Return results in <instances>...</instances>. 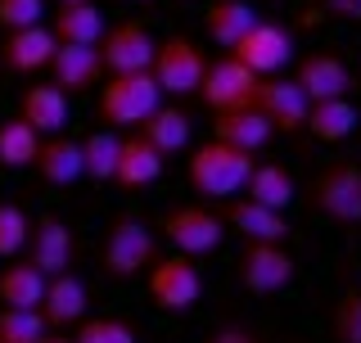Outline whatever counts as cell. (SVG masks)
Instances as JSON below:
<instances>
[{
  "label": "cell",
  "instance_id": "52a82bcc",
  "mask_svg": "<svg viewBox=\"0 0 361 343\" xmlns=\"http://www.w3.org/2000/svg\"><path fill=\"white\" fill-rule=\"evenodd\" d=\"M257 82L262 77L248 73V68L235 59V54H221L203 68V82H199V100L212 113H231V109H248L257 95Z\"/></svg>",
  "mask_w": 361,
  "mask_h": 343
},
{
  "label": "cell",
  "instance_id": "603a6c76",
  "mask_svg": "<svg viewBox=\"0 0 361 343\" xmlns=\"http://www.w3.org/2000/svg\"><path fill=\"white\" fill-rule=\"evenodd\" d=\"M45 28L54 32V41H59V45H99V37H104V14H99L95 0L59 5Z\"/></svg>",
  "mask_w": 361,
  "mask_h": 343
},
{
  "label": "cell",
  "instance_id": "2e32d148",
  "mask_svg": "<svg viewBox=\"0 0 361 343\" xmlns=\"http://www.w3.org/2000/svg\"><path fill=\"white\" fill-rule=\"evenodd\" d=\"M54 50H59L54 32L45 28V23H32V28H18V32H9V37L0 41V64H5L9 73H18V77H32L54 59Z\"/></svg>",
  "mask_w": 361,
  "mask_h": 343
},
{
  "label": "cell",
  "instance_id": "cb8c5ba5",
  "mask_svg": "<svg viewBox=\"0 0 361 343\" xmlns=\"http://www.w3.org/2000/svg\"><path fill=\"white\" fill-rule=\"evenodd\" d=\"M244 194L253 203H262V208L285 212L289 203L298 199V181H293V172L285 163H253V172H248V181H244Z\"/></svg>",
  "mask_w": 361,
  "mask_h": 343
},
{
  "label": "cell",
  "instance_id": "5bb4252c",
  "mask_svg": "<svg viewBox=\"0 0 361 343\" xmlns=\"http://www.w3.org/2000/svg\"><path fill=\"white\" fill-rule=\"evenodd\" d=\"M221 222L231 226V231H240L244 244H285L289 231H293L285 212L262 208V203H253L248 194H244V199H240V194H235V199H226Z\"/></svg>",
  "mask_w": 361,
  "mask_h": 343
},
{
  "label": "cell",
  "instance_id": "ab89813d",
  "mask_svg": "<svg viewBox=\"0 0 361 343\" xmlns=\"http://www.w3.org/2000/svg\"><path fill=\"white\" fill-rule=\"evenodd\" d=\"M131 5H149V0H131Z\"/></svg>",
  "mask_w": 361,
  "mask_h": 343
},
{
  "label": "cell",
  "instance_id": "8992f818",
  "mask_svg": "<svg viewBox=\"0 0 361 343\" xmlns=\"http://www.w3.org/2000/svg\"><path fill=\"white\" fill-rule=\"evenodd\" d=\"M293 271H298V262H293V253L285 244H244L240 262H235L240 284L248 294H257V299H271V294L289 289Z\"/></svg>",
  "mask_w": 361,
  "mask_h": 343
},
{
  "label": "cell",
  "instance_id": "836d02e7",
  "mask_svg": "<svg viewBox=\"0 0 361 343\" xmlns=\"http://www.w3.org/2000/svg\"><path fill=\"white\" fill-rule=\"evenodd\" d=\"M73 343H135V330L122 316H95V321L77 325Z\"/></svg>",
  "mask_w": 361,
  "mask_h": 343
},
{
  "label": "cell",
  "instance_id": "30bf717a",
  "mask_svg": "<svg viewBox=\"0 0 361 343\" xmlns=\"http://www.w3.org/2000/svg\"><path fill=\"white\" fill-rule=\"evenodd\" d=\"M231 54L248 68V73H257V77H276L280 68L293 59V32H289V28H280V23H262V18H257L253 28H248L244 37L231 45Z\"/></svg>",
  "mask_w": 361,
  "mask_h": 343
},
{
  "label": "cell",
  "instance_id": "e575fe53",
  "mask_svg": "<svg viewBox=\"0 0 361 343\" xmlns=\"http://www.w3.org/2000/svg\"><path fill=\"white\" fill-rule=\"evenodd\" d=\"M45 18V0H0V28L18 32Z\"/></svg>",
  "mask_w": 361,
  "mask_h": 343
},
{
  "label": "cell",
  "instance_id": "74e56055",
  "mask_svg": "<svg viewBox=\"0 0 361 343\" xmlns=\"http://www.w3.org/2000/svg\"><path fill=\"white\" fill-rule=\"evenodd\" d=\"M37 343H73V339H63V335H41Z\"/></svg>",
  "mask_w": 361,
  "mask_h": 343
},
{
  "label": "cell",
  "instance_id": "4dcf8cb0",
  "mask_svg": "<svg viewBox=\"0 0 361 343\" xmlns=\"http://www.w3.org/2000/svg\"><path fill=\"white\" fill-rule=\"evenodd\" d=\"M330 339L334 343H361V289L357 284L338 294V303L330 312Z\"/></svg>",
  "mask_w": 361,
  "mask_h": 343
},
{
  "label": "cell",
  "instance_id": "9c48e42d",
  "mask_svg": "<svg viewBox=\"0 0 361 343\" xmlns=\"http://www.w3.org/2000/svg\"><path fill=\"white\" fill-rule=\"evenodd\" d=\"M203 294V276L195 267V258L172 253V258H158L149 267V299L163 307V312H190Z\"/></svg>",
  "mask_w": 361,
  "mask_h": 343
},
{
  "label": "cell",
  "instance_id": "8d00e7d4",
  "mask_svg": "<svg viewBox=\"0 0 361 343\" xmlns=\"http://www.w3.org/2000/svg\"><path fill=\"white\" fill-rule=\"evenodd\" d=\"M325 9L343 23H361V0H325Z\"/></svg>",
  "mask_w": 361,
  "mask_h": 343
},
{
  "label": "cell",
  "instance_id": "44dd1931",
  "mask_svg": "<svg viewBox=\"0 0 361 343\" xmlns=\"http://www.w3.org/2000/svg\"><path fill=\"white\" fill-rule=\"evenodd\" d=\"M18 118L37 136H59L68 127V95L59 86H27L18 95Z\"/></svg>",
  "mask_w": 361,
  "mask_h": 343
},
{
  "label": "cell",
  "instance_id": "d4e9b609",
  "mask_svg": "<svg viewBox=\"0 0 361 343\" xmlns=\"http://www.w3.org/2000/svg\"><path fill=\"white\" fill-rule=\"evenodd\" d=\"M357 122H361V113H357V104H353L348 95H338V100H316V104L307 109V131H312L321 145L348 140V136L357 131Z\"/></svg>",
  "mask_w": 361,
  "mask_h": 343
},
{
  "label": "cell",
  "instance_id": "484cf974",
  "mask_svg": "<svg viewBox=\"0 0 361 343\" xmlns=\"http://www.w3.org/2000/svg\"><path fill=\"white\" fill-rule=\"evenodd\" d=\"M253 23H257V9L248 5V0H212L208 14H203V28H208V37L217 41L221 50H231Z\"/></svg>",
  "mask_w": 361,
  "mask_h": 343
},
{
  "label": "cell",
  "instance_id": "ba28073f",
  "mask_svg": "<svg viewBox=\"0 0 361 343\" xmlns=\"http://www.w3.org/2000/svg\"><path fill=\"white\" fill-rule=\"evenodd\" d=\"M163 235L176 244V253L203 258V253H217V244L226 235V222L212 208H203V203H180V208L163 212Z\"/></svg>",
  "mask_w": 361,
  "mask_h": 343
},
{
  "label": "cell",
  "instance_id": "f1b7e54d",
  "mask_svg": "<svg viewBox=\"0 0 361 343\" xmlns=\"http://www.w3.org/2000/svg\"><path fill=\"white\" fill-rule=\"evenodd\" d=\"M118 150H122V136L118 131H109V127H99V131H90L86 140H82V172L90 181H113V167H118Z\"/></svg>",
  "mask_w": 361,
  "mask_h": 343
},
{
  "label": "cell",
  "instance_id": "d590c367",
  "mask_svg": "<svg viewBox=\"0 0 361 343\" xmlns=\"http://www.w3.org/2000/svg\"><path fill=\"white\" fill-rule=\"evenodd\" d=\"M203 343H262L253 335V330H244V325H221V330H212Z\"/></svg>",
  "mask_w": 361,
  "mask_h": 343
},
{
  "label": "cell",
  "instance_id": "f546056e",
  "mask_svg": "<svg viewBox=\"0 0 361 343\" xmlns=\"http://www.w3.org/2000/svg\"><path fill=\"white\" fill-rule=\"evenodd\" d=\"M37 150H41V136L23 118L0 122V167H32Z\"/></svg>",
  "mask_w": 361,
  "mask_h": 343
},
{
  "label": "cell",
  "instance_id": "1f68e13d",
  "mask_svg": "<svg viewBox=\"0 0 361 343\" xmlns=\"http://www.w3.org/2000/svg\"><path fill=\"white\" fill-rule=\"evenodd\" d=\"M45 335L41 312L27 307H0V343H37Z\"/></svg>",
  "mask_w": 361,
  "mask_h": 343
},
{
  "label": "cell",
  "instance_id": "d6a6232c",
  "mask_svg": "<svg viewBox=\"0 0 361 343\" xmlns=\"http://www.w3.org/2000/svg\"><path fill=\"white\" fill-rule=\"evenodd\" d=\"M27 235H32V222L18 203H0V258H18L27 248Z\"/></svg>",
  "mask_w": 361,
  "mask_h": 343
},
{
  "label": "cell",
  "instance_id": "3957f363",
  "mask_svg": "<svg viewBox=\"0 0 361 343\" xmlns=\"http://www.w3.org/2000/svg\"><path fill=\"white\" fill-rule=\"evenodd\" d=\"M158 262V239L154 231L140 222V217H118L104 235V248H99V267H104L109 280H135L140 271H149Z\"/></svg>",
  "mask_w": 361,
  "mask_h": 343
},
{
  "label": "cell",
  "instance_id": "d6986e66",
  "mask_svg": "<svg viewBox=\"0 0 361 343\" xmlns=\"http://www.w3.org/2000/svg\"><path fill=\"white\" fill-rule=\"evenodd\" d=\"M32 167H37V176L45 186H73V181H82V140H73V136H41V150L32 158Z\"/></svg>",
  "mask_w": 361,
  "mask_h": 343
},
{
  "label": "cell",
  "instance_id": "6da1fadb",
  "mask_svg": "<svg viewBox=\"0 0 361 343\" xmlns=\"http://www.w3.org/2000/svg\"><path fill=\"white\" fill-rule=\"evenodd\" d=\"M257 158L253 154H244V150H235V145H226V140H203L195 154H190V163H185V176H190V190L203 194V199H212V203H226V199H235V194H244V181H248V172H253Z\"/></svg>",
  "mask_w": 361,
  "mask_h": 343
},
{
  "label": "cell",
  "instance_id": "7402d4cb",
  "mask_svg": "<svg viewBox=\"0 0 361 343\" xmlns=\"http://www.w3.org/2000/svg\"><path fill=\"white\" fill-rule=\"evenodd\" d=\"M212 136L226 145H235V150H244V154H257L262 145L276 136V127L267 122V113L262 109H231V113H217V122H212Z\"/></svg>",
  "mask_w": 361,
  "mask_h": 343
},
{
  "label": "cell",
  "instance_id": "e0dca14e",
  "mask_svg": "<svg viewBox=\"0 0 361 343\" xmlns=\"http://www.w3.org/2000/svg\"><path fill=\"white\" fill-rule=\"evenodd\" d=\"M293 82L302 86V95H307L312 104H316V100H338V95H348V90H353V68L338 59V54L316 50V54H307V59L298 64Z\"/></svg>",
  "mask_w": 361,
  "mask_h": 343
},
{
  "label": "cell",
  "instance_id": "4fadbf2b",
  "mask_svg": "<svg viewBox=\"0 0 361 343\" xmlns=\"http://www.w3.org/2000/svg\"><path fill=\"white\" fill-rule=\"evenodd\" d=\"M253 109H262L276 131L298 136V131H307L312 100L302 95V86L293 82V77H262V82H257V95H253Z\"/></svg>",
  "mask_w": 361,
  "mask_h": 343
},
{
  "label": "cell",
  "instance_id": "7c38bea8",
  "mask_svg": "<svg viewBox=\"0 0 361 343\" xmlns=\"http://www.w3.org/2000/svg\"><path fill=\"white\" fill-rule=\"evenodd\" d=\"M73 258H77V235L63 217L45 212L32 222V235H27V262L41 271V276H63L73 271Z\"/></svg>",
  "mask_w": 361,
  "mask_h": 343
},
{
  "label": "cell",
  "instance_id": "7a4b0ae2",
  "mask_svg": "<svg viewBox=\"0 0 361 343\" xmlns=\"http://www.w3.org/2000/svg\"><path fill=\"white\" fill-rule=\"evenodd\" d=\"M163 104L154 73H109L95 100V118L109 131H140V122Z\"/></svg>",
  "mask_w": 361,
  "mask_h": 343
},
{
  "label": "cell",
  "instance_id": "ffe728a7",
  "mask_svg": "<svg viewBox=\"0 0 361 343\" xmlns=\"http://www.w3.org/2000/svg\"><path fill=\"white\" fill-rule=\"evenodd\" d=\"M163 163H167V158L158 154L140 131H135V136H122V150H118V167H113V181H118L122 190H145V186H154V181L163 176Z\"/></svg>",
  "mask_w": 361,
  "mask_h": 343
},
{
  "label": "cell",
  "instance_id": "5b68a950",
  "mask_svg": "<svg viewBox=\"0 0 361 343\" xmlns=\"http://www.w3.org/2000/svg\"><path fill=\"white\" fill-rule=\"evenodd\" d=\"M203 68H208V54L199 50L190 37H163L154 50V82L163 95H199V82H203Z\"/></svg>",
  "mask_w": 361,
  "mask_h": 343
},
{
  "label": "cell",
  "instance_id": "8fae6325",
  "mask_svg": "<svg viewBox=\"0 0 361 343\" xmlns=\"http://www.w3.org/2000/svg\"><path fill=\"white\" fill-rule=\"evenodd\" d=\"M154 32L145 28V23H118V28H109L104 37H99V59H104V73H149L154 64Z\"/></svg>",
  "mask_w": 361,
  "mask_h": 343
},
{
  "label": "cell",
  "instance_id": "9a60e30c",
  "mask_svg": "<svg viewBox=\"0 0 361 343\" xmlns=\"http://www.w3.org/2000/svg\"><path fill=\"white\" fill-rule=\"evenodd\" d=\"M50 68V82L63 90V95H82V90L104 82V59H99V45H59Z\"/></svg>",
  "mask_w": 361,
  "mask_h": 343
},
{
  "label": "cell",
  "instance_id": "277c9868",
  "mask_svg": "<svg viewBox=\"0 0 361 343\" xmlns=\"http://www.w3.org/2000/svg\"><path fill=\"white\" fill-rule=\"evenodd\" d=\"M307 208L334 226H361V167L357 163H330L312 176Z\"/></svg>",
  "mask_w": 361,
  "mask_h": 343
},
{
  "label": "cell",
  "instance_id": "83f0119b",
  "mask_svg": "<svg viewBox=\"0 0 361 343\" xmlns=\"http://www.w3.org/2000/svg\"><path fill=\"white\" fill-rule=\"evenodd\" d=\"M45 280L32 262H14V267L0 271V303L5 307H27V312H37L41 299H45Z\"/></svg>",
  "mask_w": 361,
  "mask_h": 343
},
{
  "label": "cell",
  "instance_id": "4316f807",
  "mask_svg": "<svg viewBox=\"0 0 361 343\" xmlns=\"http://www.w3.org/2000/svg\"><path fill=\"white\" fill-rule=\"evenodd\" d=\"M140 136L154 145L158 154H180L190 145V113L185 109H167V104H158L149 118L140 122Z\"/></svg>",
  "mask_w": 361,
  "mask_h": 343
},
{
  "label": "cell",
  "instance_id": "f35d334b",
  "mask_svg": "<svg viewBox=\"0 0 361 343\" xmlns=\"http://www.w3.org/2000/svg\"><path fill=\"white\" fill-rule=\"evenodd\" d=\"M59 5H82V0H59Z\"/></svg>",
  "mask_w": 361,
  "mask_h": 343
},
{
  "label": "cell",
  "instance_id": "ac0fdd59",
  "mask_svg": "<svg viewBox=\"0 0 361 343\" xmlns=\"http://www.w3.org/2000/svg\"><path fill=\"white\" fill-rule=\"evenodd\" d=\"M86 303H90V294H86V284L73 276V271H63V276H50L45 280V299H41V321L45 330H68V325H77V321H86Z\"/></svg>",
  "mask_w": 361,
  "mask_h": 343
}]
</instances>
